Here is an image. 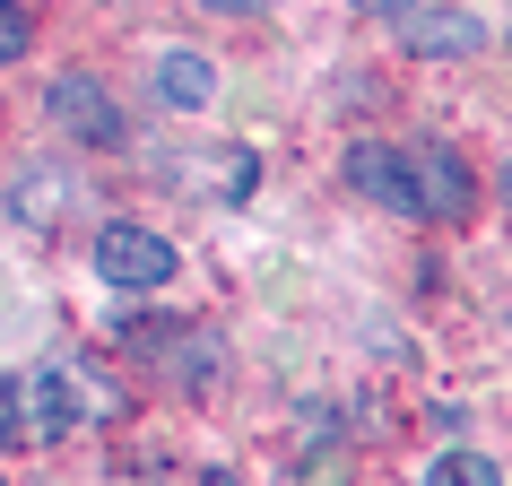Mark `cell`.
I'll return each mask as SVG.
<instances>
[{"mask_svg":"<svg viewBox=\"0 0 512 486\" xmlns=\"http://www.w3.org/2000/svg\"><path fill=\"white\" fill-rule=\"evenodd\" d=\"M504 200H512V165H504Z\"/></svg>","mask_w":512,"mask_h":486,"instance_id":"9a60e30c","label":"cell"},{"mask_svg":"<svg viewBox=\"0 0 512 486\" xmlns=\"http://www.w3.org/2000/svg\"><path fill=\"white\" fill-rule=\"evenodd\" d=\"M157 96L191 113V105H209V96H217V70H209L200 53H165V61H157Z\"/></svg>","mask_w":512,"mask_h":486,"instance_id":"52a82bcc","label":"cell"},{"mask_svg":"<svg viewBox=\"0 0 512 486\" xmlns=\"http://www.w3.org/2000/svg\"><path fill=\"white\" fill-rule=\"evenodd\" d=\"M18 434H27L18 426V382H0V443H18Z\"/></svg>","mask_w":512,"mask_h":486,"instance_id":"8fae6325","label":"cell"},{"mask_svg":"<svg viewBox=\"0 0 512 486\" xmlns=\"http://www.w3.org/2000/svg\"><path fill=\"white\" fill-rule=\"evenodd\" d=\"M200 9H217V18H252V9H270V0H200Z\"/></svg>","mask_w":512,"mask_h":486,"instance_id":"7c38bea8","label":"cell"},{"mask_svg":"<svg viewBox=\"0 0 512 486\" xmlns=\"http://www.w3.org/2000/svg\"><path fill=\"white\" fill-rule=\"evenodd\" d=\"M35 44V18H27V0H0V70H9V61L27 53Z\"/></svg>","mask_w":512,"mask_h":486,"instance_id":"30bf717a","label":"cell"},{"mask_svg":"<svg viewBox=\"0 0 512 486\" xmlns=\"http://www.w3.org/2000/svg\"><path fill=\"white\" fill-rule=\"evenodd\" d=\"M408 165H417V209L426 217H469V165H460L443 139L408 148Z\"/></svg>","mask_w":512,"mask_h":486,"instance_id":"5b68a950","label":"cell"},{"mask_svg":"<svg viewBox=\"0 0 512 486\" xmlns=\"http://www.w3.org/2000/svg\"><path fill=\"white\" fill-rule=\"evenodd\" d=\"M18 426L35 434V443H53V434H70V417H79V391H70V374H27L18 382Z\"/></svg>","mask_w":512,"mask_h":486,"instance_id":"8992f818","label":"cell"},{"mask_svg":"<svg viewBox=\"0 0 512 486\" xmlns=\"http://www.w3.org/2000/svg\"><path fill=\"white\" fill-rule=\"evenodd\" d=\"M44 113H53L70 139H87V148H122V139H131V122H122V105H113V87L87 79V70H61V79L44 87Z\"/></svg>","mask_w":512,"mask_h":486,"instance_id":"7a4b0ae2","label":"cell"},{"mask_svg":"<svg viewBox=\"0 0 512 486\" xmlns=\"http://www.w3.org/2000/svg\"><path fill=\"white\" fill-rule=\"evenodd\" d=\"M365 9H408V0H365Z\"/></svg>","mask_w":512,"mask_h":486,"instance_id":"5bb4252c","label":"cell"},{"mask_svg":"<svg viewBox=\"0 0 512 486\" xmlns=\"http://www.w3.org/2000/svg\"><path fill=\"white\" fill-rule=\"evenodd\" d=\"M200 486H235V478H226V469H209V478H200Z\"/></svg>","mask_w":512,"mask_h":486,"instance_id":"4fadbf2b","label":"cell"},{"mask_svg":"<svg viewBox=\"0 0 512 486\" xmlns=\"http://www.w3.org/2000/svg\"><path fill=\"white\" fill-rule=\"evenodd\" d=\"M70 200H79V191H70V174H44V165L18 183V217H27V226H53V217H70Z\"/></svg>","mask_w":512,"mask_h":486,"instance_id":"ba28073f","label":"cell"},{"mask_svg":"<svg viewBox=\"0 0 512 486\" xmlns=\"http://www.w3.org/2000/svg\"><path fill=\"white\" fill-rule=\"evenodd\" d=\"M348 191L374 200V209H391V217H426L417 209V165H408V148H391V139H356L348 148Z\"/></svg>","mask_w":512,"mask_h":486,"instance_id":"3957f363","label":"cell"},{"mask_svg":"<svg viewBox=\"0 0 512 486\" xmlns=\"http://www.w3.org/2000/svg\"><path fill=\"white\" fill-rule=\"evenodd\" d=\"M478 44H486V18H469V9H434V0L400 9V53L417 61H469Z\"/></svg>","mask_w":512,"mask_h":486,"instance_id":"277c9868","label":"cell"},{"mask_svg":"<svg viewBox=\"0 0 512 486\" xmlns=\"http://www.w3.org/2000/svg\"><path fill=\"white\" fill-rule=\"evenodd\" d=\"M0 486H9V478H0Z\"/></svg>","mask_w":512,"mask_h":486,"instance_id":"2e32d148","label":"cell"},{"mask_svg":"<svg viewBox=\"0 0 512 486\" xmlns=\"http://www.w3.org/2000/svg\"><path fill=\"white\" fill-rule=\"evenodd\" d=\"M426 486H504V478H495V460H486V452H443Z\"/></svg>","mask_w":512,"mask_h":486,"instance_id":"9c48e42d","label":"cell"},{"mask_svg":"<svg viewBox=\"0 0 512 486\" xmlns=\"http://www.w3.org/2000/svg\"><path fill=\"white\" fill-rule=\"evenodd\" d=\"M96 270H105V287H122V296H148V287H165V278L183 270V252H174L157 226H105V235H96Z\"/></svg>","mask_w":512,"mask_h":486,"instance_id":"6da1fadb","label":"cell"}]
</instances>
